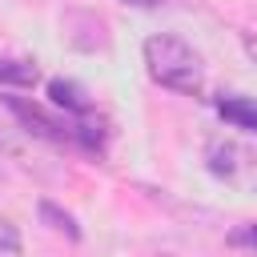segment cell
Here are the masks:
<instances>
[{
    "label": "cell",
    "mask_w": 257,
    "mask_h": 257,
    "mask_svg": "<svg viewBox=\"0 0 257 257\" xmlns=\"http://www.w3.org/2000/svg\"><path fill=\"white\" fill-rule=\"evenodd\" d=\"M145 64L161 88H173L185 96H201V88H205V64L193 52V44H185L181 36H169V32L149 36L145 40Z\"/></svg>",
    "instance_id": "6da1fadb"
},
{
    "label": "cell",
    "mask_w": 257,
    "mask_h": 257,
    "mask_svg": "<svg viewBox=\"0 0 257 257\" xmlns=\"http://www.w3.org/2000/svg\"><path fill=\"white\" fill-rule=\"evenodd\" d=\"M4 104H8V112L28 128V133H36V137H44V141H52V145H76V149H88V153H96L100 149V128L92 124V120H76V116H48L40 104H32V100H20V96H4Z\"/></svg>",
    "instance_id": "7a4b0ae2"
},
{
    "label": "cell",
    "mask_w": 257,
    "mask_h": 257,
    "mask_svg": "<svg viewBox=\"0 0 257 257\" xmlns=\"http://www.w3.org/2000/svg\"><path fill=\"white\" fill-rule=\"evenodd\" d=\"M48 96H52V104L60 108V112H68V116H76V120H92V100L80 92V84H72V80H48Z\"/></svg>",
    "instance_id": "3957f363"
},
{
    "label": "cell",
    "mask_w": 257,
    "mask_h": 257,
    "mask_svg": "<svg viewBox=\"0 0 257 257\" xmlns=\"http://www.w3.org/2000/svg\"><path fill=\"white\" fill-rule=\"evenodd\" d=\"M217 112H221L229 124H237L241 133H253V128H257V112H253V100H249V96H221V100H217Z\"/></svg>",
    "instance_id": "277c9868"
},
{
    "label": "cell",
    "mask_w": 257,
    "mask_h": 257,
    "mask_svg": "<svg viewBox=\"0 0 257 257\" xmlns=\"http://www.w3.org/2000/svg\"><path fill=\"white\" fill-rule=\"evenodd\" d=\"M0 84H36L32 60H0Z\"/></svg>",
    "instance_id": "5b68a950"
},
{
    "label": "cell",
    "mask_w": 257,
    "mask_h": 257,
    "mask_svg": "<svg viewBox=\"0 0 257 257\" xmlns=\"http://www.w3.org/2000/svg\"><path fill=\"white\" fill-rule=\"evenodd\" d=\"M40 217H44V221H52V229H60V233H68L72 241L80 237V229H76V221H72L68 213H60V209H56L52 201H40Z\"/></svg>",
    "instance_id": "8992f818"
},
{
    "label": "cell",
    "mask_w": 257,
    "mask_h": 257,
    "mask_svg": "<svg viewBox=\"0 0 257 257\" xmlns=\"http://www.w3.org/2000/svg\"><path fill=\"white\" fill-rule=\"evenodd\" d=\"M0 257H24V245H20V229L0 217Z\"/></svg>",
    "instance_id": "52a82bcc"
},
{
    "label": "cell",
    "mask_w": 257,
    "mask_h": 257,
    "mask_svg": "<svg viewBox=\"0 0 257 257\" xmlns=\"http://www.w3.org/2000/svg\"><path fill=\"white\" fill-rule=\"evenodd\" d=\"M253 241V225H245L241 233H233V245H249Z\"/></svg>",
    "instance_id": "ba28073f"
},
{
    "label": "cell",
    "mask_w": 257,
    "mask_h": 257,
    "mask_svg": "<svg viewBox=\"0 0 257 257\" xmlns=\"http://www.w3.org/2000/svg\"><path fill=\"white\" fill-rule=\"evenodd\" d=\"M137 4H153V0H137Z\"/></svg>",
    "instance_id": "9c48e42d"
}]
</instances>
